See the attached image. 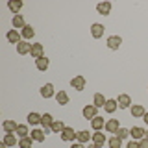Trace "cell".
<instances>
[{
    "mask_svg": "<svg viewBox=\"0 0 148 148\" xmlns=\"http://www.w3.org/2000/svg\"><path fill=\"white\" fill-rule=\"evenodd\" d=\"M2 143H6L8 146H15V145H18V139H17L15 133H6V135H4V141H2Z\"/></svg>",
    "mask_w": 148,
    "mask_h": 148,
    "instance_id": "obj_26",
    "label": "cell"
},
{
    "mask_svg": "<svg viewBox=\"0 0 148 148\" xmlns=\"http://www.w3.org/2000/svg\"><path fill=\"white\" fill-rule=\"evenodd\" d=\"M32 145H34V139H32L30 135L18 139V148H32Z\"/></svg>",
    "mask_w": 148,
    "mask_h": 148,
    "instance_id": "obj_32",
    "label": "cell"
},
{
    "mask_svg": "<svg viewBox=\"0 0 148 148\" xmlns=\"http://www.w3.org/2000/svg\"><path fill=\"white\" fill-rule=\"evenodd\" d=\"M30 137L34 139L35 143H43V141H45V137H46V133H45V130L35 128V130H32V132H30Z\"/></svg>",
    "mask_w": 148,
    "mask_h": 148,
    "instance_id": "obj_13",
    "label": "cell"
},
{
    "mask_svg": "<svg viewBox=\"0 0 148 148\" xmlns=\"http://www.w3.org/2000/svg\"><path fill=\"white\" fill-rule=\"evenodd\" d=\"M52 122H54V117L50 113L41 115V124H43V128H50V126H52Z\"/></svg>",
    "mask_w": 148,
    "mask_h": 148,
    "instance_id": "obj_30",
    "label": "cell"
},
{
    "mask_svg": "<svg viewBox=\"0 0 148 148\" xmlns=\"http://www.w3.org/2000/svg\"><path fill=\"white\" fill-rule=\"evenodd\" d=\"M117 108H119L117 98H109L108 102H106V106H104V111H106V113H109V115H113L115 111H117Z\"/></svg>",
    "mask_w": 148,
    "mask_h": 148,
    "instance_id": "obj_17",
    "label": "cell"
},
{
    "mask_svg": "<svg viewBox=\"0 0 148 148\" xmlns=\"http://www.w3.org/2000/svg\"><path fill=\"white\" fill-rule=\"evenodd\" d=\"M85 78H83V76H74L72 78V80H71V87H72V89L74 91H83V89H85Z\"/></svg>",
    "mask_w": 148,
    "mask_h": 148,
    "instance_id": "obj_3",
    "label": "cell"
},
{
    "mask_svg": "<svg viewBox=\"0 0 148 148\" xmlns=\"http://www.w3.org/2000/svg\"><path fill=\"white\" fill-rule=\"evenodd\" d=\"M119 139H126V137H130V130H126V128H122L120 126L119 130H117V133H115Z\"/></svg>",
    "mask_w": 148,
    "mask_h": 148,
    "instance_id": "obj_34",
    "label": "cell"
},
{
    "mask_svg": "<svg viewBox=\"0 0 148 148\" xmlns=\"http://www.w3.org/2000/svg\"><path fill=\"white\" fill-rule=\"evenodd\" d=\"M71 148H85V146H83L82 143H78V141H76V143H72V145H71Z\"/></svg>",
    "mask_w": 148,
    "mask_h": 148,
    "instance_id": "obj_37",
    "label": "cell"
},
{
    "mask_svg": "<svg viewBox=\"0 0 148 148\" xmlns=\"http://www.w3.org/2000/svg\"><path fill=\"white\" fill-rule=\"evenodd\" d=\"M143 120H145V122L148 124V111H146V113H145V117H143Z\"/></svg>",
    "mask_w": 148,
    "mask_h": 148,
    "instance_id": "obj_38",
    "label": "cell"
},
{
    "mask_svg": "<svg viewBox=\"0 0 148 148\" xmlns=\"http://www.w3.org/2000/svg\"><path fill=\"white\" fill-rule=\"evenodd\" d=\"M30 56H32V58H35V59L43 58V56H45L43 45H41V43H34V45H32V52H30Z\"/></svg>",
    "mask_w": 148,
    "mask_h": 148,
    "instance_id": "obj_9",
    "label": "cell"
},
{
    "mask_svg": "<svg viewBox=\"0 0 148 148\" xmlns=\"http://www.w3.org/2000/svg\"><path fill=\"white\" fill-rule=\"evenodd\" d=\"M21 35H22V39H24V41H30V39H32V37H34V35H35V30H34V28H32L30 24H26L24 28H22V32H21Z\"/></svg>",
    "mask_w": 148,
    "mask_h": 148,
    "instance_id": "obj_23",
    "label": "cell"
},
{
    "mask_svg": "<svg viewBox=\"0 0 148 148\" xmlns=\"http://www.w3.org/2000/svg\"><path fill=\"white\" fill-rule=\"evenodd\" d=\"M139 146H141V148H148V139L146 137L141 139V141H139Z\"/></svg>",
    "mask_w": 148,
    "mask_h": 148,
    "instance_id": "obj_36",
    "label": "cell"
},
{
    "mask_svg": "<svg viewBox=\"0 0 148 148\" xmlns=\"http://www.w3.org/2000/svg\"><path fill=\"white\" fill-rule=\"evenodd\" d=\"M89 148H102V146H98V145H91Z\"/></svg>",
    "mask_w": 148,
    "mask_h": 148,
    "instance_id": "obj_39",
    "label": "cell"
},
{
    "mask_svg": "<svg viewBox=\"0 0 148 148\" xmlns=\"http://www.w3.org/2000/svg\"><path fill=\"white\" fill-rule=\"evenodd\" d=\"M106 45H108L109 50H119L120 45H122V37H120V35H109Z\"/></svg>",
    "mask_w": 148,
    "mask_h": 148,
    "instance_id": "obj_2",
    "label": "cell"
},
{
    "mask_svg": "<svg viewBox=\"0 0 148 148\" xmlns=\"http://www.w3.org/2000/svg\"><path fill=\"white\" fill-rule=\"evenodd\" d=\"M56 102H58L59 106H67V104H69V95H67L65 91L56 92Z\"/></svg>",
    "mask_w": 148,
    "mask_h": 148,
    "instance_id": "obj_25",
    "label": "cell"
},
{
    "mask_svg": "<svg viewBox=\"0 0 148 148\" xmlns=\"http://www.w3.org/2000/svg\"><path fill=\"white\" fill-rule=\"evenodd\" d=\"M91 139H92V133H89L87 130H82V132H78V135H76V141H78V143H82V145L89 143Z\"/></svg>",
    "mask_w": 148,
    "mask_h": 148,
    "instance_id": "obj_18",
    "label": "cell"
},
{
    "mask_svg": "<svg viewBox=\"0 0 148 148\" xmlns=\"http://www.w3.org/2000/svg\"><path fill=\"white\" fill-rule=\"evenodd\" d=\"M91 128L95 130V132H102V130L106 128V122H104V117H95L91 120Z\"/></svg>",
    "mask_w": 148,
    "mask_h": 148,
    "instance_id": "obj_14",
    "label": "cell"
},
{
    "mask_svg": "<svg viewBox=\"0 0 148 148\" xmlns=\"http://www.w3.org/2000/svg\"><path fill=\"white\" fill-rule=\"evenodd\" d=\"M145 137H146V139H148V130H146V133H145Z\"/></svg>",
    "mask_w": 148,
    "mask_h": 148,
    "instance_id": "obj_41",
    "label": "cell"
},
{
    "mask_svg": "<svg viewBox=\"0 0 148 148\" xmlns=\"http://www.w3.org/2000/svg\"><path fill=\"white\" fill-rule=\"evenodd\" d=\"M106 102H108V98H104V95H102V92H96V95L92 96V104H95L98 109H100V108H104Z\"/></svg>",
    "mask_w": 148,
    "mask_h": 148,
    "instance_id": "obj_24",
    "label": "cell"
},
{
    "mask_svg": "<svg viewBox=\"0 0 148 148\" xmlns=\"http://www.w3.org/2000/svg\"><path fill=\"white\" fill-rule=\"evenodd\" d=\"M128 148H141V146H139V141H133V139H132V141L128 143Z\"/></svg>",
    "mask_w": 148,
    "mask_h": 148,
    "instance_id": "obj_35",
    "label": "cell"
},
{
    "mask_svg": "<svg viewBox=\"0 0 148 148\" xmlns=\"http://www.w3.org/2000/svg\"><path fill=\"white\" fill-rule=\"evenodd\" d=\"M17 52L21 54V56H26V54H30V52H32V45L28 43V41H21V43L17 45Z\"/></svg>",
    "mask_w": 148,
    "mask_h": 148,
    "instance_id": "obj_19",
    "label": "cell"
},
{
    "mask_svg": "<svg viewBox=\"0 0 148 148\" xmlns=\"http://www.w3.org/2000/svg\"><path fill=\"white\" fill-rule=\"evenodd\" d=\"M108 145H109V148H120L122 146V139H119L117 135H115V137L108 139Z\"/></svg>",
    "mask_w": 148,
    "mask_h": 148,
    "instance_id": "obj_33",
    "label": "cell"
},
{
    "mask_svg": "<svg viewBox=\"0 0 148 148\" xmlns=\"http://www.w3.org/2000/svg\"><path fill=\"white\" fill-rule=\"evenodd\" d=\"M104 32H106V28H104V24H100V22H95V24L91 26V35L95 37V39L104 37Z\"/></svg>",
    "mask_w": 148,
    "mask_h": 148,
    "instance_id": "obj_6",
    "label": "cell"
},
{
    "mask_svg": "<svg viewBox=\"0 0 148 148\" xmlns=\"http://www.w3.org/2000/svg\"><path fill=\"white\" fill-rule=\"evenodd\" d=\"M0 148H8V145H6V143H2V145H0Z\"/></svg>",
    "mask_w": 148,
    "mask_h": 148,
    "instance_id": "obj_40",
    "label": "cell"
},
{
    "mask_svg": "<svg viewBox=\"0 0 148 148\" xmlns=\"http://www.w3.org/2000/svg\"><path fill=\"white\" fill-rule=\"evenodd\" d=\"M92 145H98V146H104V143H108V137H106L104 132H95L92 133Z\"/></svg>",
    "mask_w": 148,
    "mask_h": 148,
    "instance_id": "obj_11",
    "label": "cell"
},
{
    "mask_svg": "<svg viewBox=\"0 0 148 148\" xmlns=\"http://www.w3.org/2000/svg\"><path fill=\"white\" fill-rule=\"evenodd\" d=\"M117 104L120 109H128V108H132V98H130V95H119Z\"/></svg>",
    "mask_w": 148,
    "mask_h": 148,
    "instance_id": "obj_10",
    "label": "cell"
},
{
    "mask_svg": "<svg viewBox=\"0 0 148 148\" xmlns=\"http://www.w3.org/2000/svg\"><path fill=\"white\" fill-rule=\"evenodd\" d=\"M65 128H67V126H65V122H63V120H54V122H52V126H50L52 133H61Z\"/></svg>",
    "mask_w": 148,
    "mask_h": 148,
    "instance_id": "obj_29",
    "label": "cell"
},
{
    "mask_svg": "<svg viewBox=\"0 0 148 148\" xmlns=\"http://www.w3.org/2000/svg\"><path fill=\"white\" fill-rule=\"evenodd\" d=\"M21 32H17V30H9L8 32V35H6V39L9 41V43H11V45H18V43H21Z\"/></svg>",
    "mask_w": 148,
    "mask_h": 148,
    "instance_id": "obj_12",
    "label": "cell"
},
{
    "mask_svg": "<svg viewBox=\"0 0 148 148\" xmlns=\"http://www.w3.org/2000/svg\"><path fill=\"white\" fill-rule=\"evenodd\" d=\"M120 128V124H119V120L117 119H109V120H106V132H109V133H117V130Z\"/></svg>",
    "mask_w": 148,
    "mask_h": 148,
    "instance_id": "obj_15",
    "label": "cell"
},
{
    "mask_svg": "<svg viewBox=\"0 0 148 148\" xmlns=\"http://www.w3.org/2000/svg\"><path fill=\"white\" fill-rule=\"evenodd\" d=\"M130 111H132V117L133 119H143V117H145V113H146V109L143 108L141 104H133L132 108H130Z\"/></svg>",
    "mask_w": 148,
    "mask_h": 148,
    "instance_id": "obj_8",
    "label": "cell"
},
{
    "mask_svg": "<svg viewBox=\"0 0 148 148\" xmlns=\"http://www.w3.org/2000/svg\"><path fill=\"white\" fill-rule=\"evenodd\" d=\"M145 133H146V130H143L139 126H133L132 130H130V137H132L133 141H141V139H145Z\"/></svg>",
    "mask_w": 148,
    "mask_h": 148,
    "instance_id": "obj_7",
    "label": "cell"
},
{
    "mask_svg": "<svg viewBox=\"0 0 148 148\" xmlns=\"http://www.w3.org/2000/svg\"><path fill=\"white\" fill-rule=\"evenodd\" d=\"M48 65H50V59L46 58V56H43V58H39V59H35V67H37V71H41V72H45L46 69H48Z\"/></svg>",
    "mask_w": 148,
    "mask_h": 148,
    "instance_id": "obj_16",
    "label": "cell"
},
{
    "mask_svg": "<svg viewBox=\"0 0 148 148\" xmlns=\"http://www.w3.org/2000/svg\"><path fill=\"white\" fill-rule=\"evenodd\" d=\"M17 126H18V124L15 122V120H4V124H2V128H4V132H6V133H15L17 132Z\"/></svg>",
    "mask_w": 148,
    "mask_h": 148,
    "instance_id": "obj_22",
    "label": "cell"
},
{
    "mask_svg": "<svg viewBox=\"0 0 148 148\" xmlns=\"http://www.w3.org/2000/svg\"><path fill=\"white\" fill-rule=\"evenodd\" d=\"M15 135H17L18 139L28 137V135H30V130H28L26 124H18V126H17V132H15Z\"/></svg>",
    "mask_w": 148,
    "mask_h": 148,
    "instance_id": "obj_27",
    "label": "cell"
},
{
    "mask_svg": "<svg viewBox=\"0 0 148 148\" xmlns=\"http://www.w3.org/2000/svg\"><path fill=\"white\" fill-rule=\"evenodd\" d=\"M39 92H41V96H43V98H52V96H56V91H54V85H52V83H45V85L39 89Z\"/></svg>",
    "mask_w": 148,
    "mask_h": 148,
    "instance_id": "obj_5",
    "label": "cell"
},
{
    "mask_svg": "<svg viewBox=\"0 0 148 148\" xmlns=\"http://www.w3.org/2000/svg\"><path fill=\"white\" fill-rule=\"evenodd\" d=\"M96 11L100 15H109L111 13V2H98L96 4Z\"/></svg>",
    "mask_w": 148,
    "mask_h": 148,
    "instance_id": "obj_20",
    "label": "cell"
},
{
    "mask_svg": "<svg viewBox=\"0 0 148 148\" xmlns=\"http://www.w3.org/2000/svg\"><path fill=\"white\" fill-rule=\"evenodd\" d=\"M59 135H61V139H63V141H67V143H74V141H76V135H78V132H74V128H65L63 130V132L61 133H59Z\"/></svg>",
    "mask_w": 148,
    "mask_h": 148,
    "instance_id": "obj_4",
    "label": "cell"
},
{
    "mask_svg": "<svg viewBox=\"0 0 148 148\" xmlns=\"http://www.w3.org/2000/svg\"><path fill=\"white\" fill-rule=\"evenodd\" d=\"M28 122H30L32 126H37V124H41V115L35 113V111H32V113L28 115Z\"/></svg>",
    "mask_w": 148,
    "mask_h": 148,
    "instance_id": "obj_31",
    "label": "cell"
},
{
    "mask_svg": "<svg viewBox=\"0 0 148 148\" xmlns=\"http://www.w3.org/2000/svg\"><path fill=\"white\" fill-rule=\"evenodd\" d=\"M82 113H83V117L87 120H92L95 117H98V108H96L95 104H87L85 108L82 109Z\"/></svg>",
    "mask_w": 148,
    "mask_h": 148,
    "instance_id": "obj_1",
    "label": "cell"
},
{
    "mask_svg": "<svg viewBox=\"0 0 148 148\" xmlns=\"http://www.w3.org/2000/svg\"><path fill=\"white\" fill-rule=\"evenodd\" d=\"M8 8H9V11H11L13 15H18V11L22 9V2H21V0H9Z\"/></svg>",
    "mask_w": 148,
    "mask_h": 148,
    "instance_id": "obj_21",
    "label": "cell"
},
{
    "mask_svg": "<svg viewBox=\"0 0 148 148\" xmlns=\"http://www.w3.org/2000/svg\"><path fill=\"white\" fill-rule=\"evenodd\" d=\"M13 30H18V28H24L26 22H24V17L22 15H13Z\"/></svg>",
    "mask_w": 148,
    "mask_h": 148,
    "instance_id": "obj_28",
    "label": "cell"
}]
</instances>
